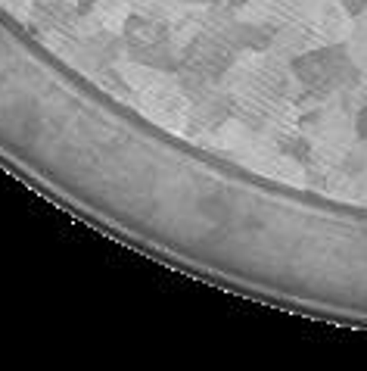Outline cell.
<instances>
[{"mask_svg": "<svg viewBox=\"0 0 367 371\" xmlns=\"http://www.w3.org/2000/svg\"><path fill=\"white\" fill-rule=\"evenodd\" d=\"M342 3H346L348 13H361V10L367 7V0H342Z\"/></svg>", "mask_w": 367, "mask_h": 371, "instance_id": "cell-1", "label": "cell"}]
</instances>
